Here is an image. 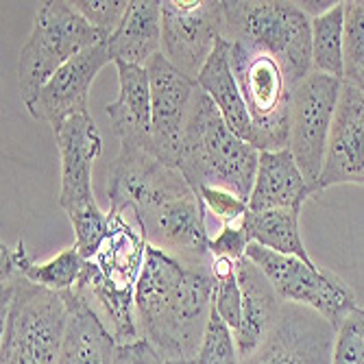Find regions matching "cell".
<instances>
[{
    "label": "cell",
    "instance_id": "obj_13",
    "mask_svg": "<svg viewBox=\"0 0 364 364\" xmlns=\"http://www.w3.org/2000/svg\"><path fill=\"white\" fill-rule=\"evenodd\" d=\"M55 140L61 161L59 208L70 218L98 205L92 192V166L103 151V138L87 114L73 116L55 129Z\"/></svg>",
    "mask_w": 364,
    "mask_h": 364
},
{
    "label": "cell",
    "instance_id": "obj_33",
    "mask_svg": "<svg viewBox=\"0 0 364 364\" xmlns=\"http://www.w3.org/2000/svg\"><path fill=\"white\" fill-rule=\"evenodd\" d=\"M114 364H164V360L146 341L140 338L129 345H118Z\"/></svg>",
    "mask_w": 364,
    "mask_h": 364
},
{
    "label": "cell",
    "instance_id": "obj_7",
    "mask_svg": "<svg viewBox=\"0 0 364 364\" xmlns=\"http://www.w3.org/2000/svg\"><path fill=\"white\" fill-rule=\"evenodd\" d=\"M247 257L267 275L284 304L304 306L318 312L334 329L358 308L355 292L334 271L304 262L292 255H282L255 242L249 245Z\"/></svg>",
    "mask_w": 364,
    "mask_h": 364
},
{
    "label": "cell",
    "instance_id": "obj_5",
    "mask_svg": "<svg viewBox=\"0 0 364 364\" xmlns=\"http://www.w3.org/2000/svg\"><path fill=\"white\" fill-rule=\"evenodd\" d=\"M109 40L103 31L94 28L73 3L53 0L44 3L33 20L31 36L18 59V87L26 105L73 57L90 46Z\"/></svg>",
    "mask_w": 364,
    "mask_h": 364
},
{
    "label": "cell",
    "instance_id": "obj_14",
    "mask_svg": "<svg viewBox=\"0 0 364 364\" xmlns=\"http://www.w3.org/2000/svg\"><path fill=\"white\" fill-rule=\"evenodd\" d=\"M364 177V90L343 83L341 101L329 131L318 192Z\"/></svg>",
    "mask_w": 364,
    "mask_h": 364
},
{
    "label": "cell",
    "instance_id": "obj_16",
    "mask_svg": "<svg viewBox=\"0 0 364 364\" xmlns=\"http://www.w3.org/2000/svg\"><path fill=\"white\" fill-rule=\"evenodd\" d=\"M238 282L242 290V323L234 338L240 360H247L269 338L284 301L249 257L238 262Z\"/></svg>",
    "mask_w": 364,
    "mask_h": 364
},
{
    "label": "cell",
    "instance_id": "obj_34",
    "mask_svg": "<svg viewBox=\"0 0 364 364\" xmlns=\"http://www.w3.org/2000/svg\"><path fill=\"white\" fill-rule=\"evenodd\" d=\"M164 364H196L194 360H179V362H164Z\"/></svg>",
    "mask_w": 364,
    "mask_h": 364
},
{
    "label": "cell",
    "instance_id": "obj_32",
    "mask_svg": "<svg viewBox=\"0 0 364 364\" xmlns=\"http://www.w3.org/2000/svg\"><path fill=\"white\" fill-rule=\"evenodd\" d=\"M33 264V257L28 255L24 240H18L16 247L0 245V282H9L16 277H26V271Z\"/></svg>",
    "mask_w": 364,
    "mask_h": 364
},
{
    "label": "cell",
    "instance_id": "obj_30",
    "mask_svg": "<svg viewBox=\"0 0 364 364\" xmlns=\"http://www.w3.org/2000/svg\"><path fill=\"white\" fill-rule=\"evenodd\" d=\"M198 196H201V201L205 205V212L214 214L223 225L245 223L251 212L245 198L220 188H201L198 190Z\"/></svg>",
    "mask_w": 364,
    "mask_h": 364
},
{
    "label": "cell",
    "instance_id": "obj_2",
    "mask_svg": "<svg viewBox=\"0 0 364 364\" xmlns=\"http://www.w3.org/2000/svg\"><path fill=\"white\" fill-rule=\"evenodd\" d=\"M257 161L259 151L227 127L212 98L198 87L192 98L177 164L186 181L196 194L201 188H220L249 203Z\"/></svg>",
    "mask_w": 364,
    "mask_h": 364
},
{
    "label": "cell",
    "instance_id": "obj_19",
    "mask_svg": "<svg viewBox=\"0 0 364 364\" xmlns=\"http://www.w3.org/2000/svg\"><path fill=\"white\" fill-rule=\"evenodd\" d=\"M229 55H231V44L220 38L208 63L203 65L201 75L196 77V83L212 98V103L218 107L227 127L238 138L255 146V127L249 116L242 92L238 87V81L234 77V70H231Z\"/></svg>",
    "mask_w": 364,
    "mask_h": 364
},
{
    "label": "cell",
    "instance_id": "obj_26",
    "mask_svg": "<svg viewBox=\"0 0 364 364\" xmlns=\"http://www.w3.org/2000/svg\"><path fill=\"white\" fill-rule=\"evenodd\" d=\"M332 364H364V308H355L336 327Z\"/></svg>",
    "mask_w": 364,
    "mask_h": 364
},
{
    "label": "cell",
    "instance_id": "obj_15",
    "mask_svg": "<svg viewBox=\"0 0 364 364\" xmlns=\"http://www.w3.org/2000/svg\"><path fill=\"white\" fill-rule=\"evenodd\" d=\"M299 164L294 161L290 149L282 151H262L257 161V175L253 192L249 196L251 212L269 210H299L312 196Z\"/></svg>",
    "mask_w": 364,
    "mask_h": 364
},
{
    "label": "cell",
    "instance_id": "obj_24",
    "mask_svg": "<svg viewBox=\"0 0 364 364\" xmlns=\"http://www.w3.org/2000/svg\"><path fill=\"white\" fill-rule=\"evenodd\" d=\"M345 7V81L364 90V0H347Z\"/></svg>",
    "mask_w": 364,
    "mask_h": 364
},
{
    "label": "cell",
    "instance_id": "obj_6",
    "mask_svg": "<svg viewBox=\"0 0 364 364\" xmlns=\"http://www.w3.org/2000/svg\"><path fill=\"white\" fill-rule=\"evenodd\" d=\"M229 61L255 127V149H288L292 87L282 65L269 53L240 42L231 44Z\"/></svg>",
    "mask_w": 364,
    "mask_h": 364
},
{
    "label": "cell",
    "instance_id": "obj_23",
    "mask_svg": "<svg viewBox=\"0 0 364 364\" xmlns=\"http://www.w3.org/2000/svg\"><path fill=\"white\" fill-rule=\"evenodd\" d=\"M83 267L85 257L73 245L46 262H33L26 271V279L53 292H68L79 284Z\"/></svg>",
    "mask_w": 364,
    "mask_h": 364
},
{
    "label": "cell",
    "instance_id": "obj_35",
    "mask_svg": "<svg viewBox=\"0 0 364 364\" xmlns=\"http://www.w3.org/2000/svg\"><path fill=\"white\" fill-rule=\"evenodd\" d=\"M362 183H364V177H362Z\"/></svg>",
    "mask_w": 364,
    "mask_h": 364
},
{
    "label": "cell",
    "instance_id": "obj_21",
    "mask_svg": "<svg viewBox=\"0 0 364 364\" xmlns=\"http://www.w3.org/2000/svg\"><path fill=\"white\" fill-rule=\"evenodd\" d=\"M301 212L299 210H269V212H249L247 231L251 242L282 253L292 255L304 262H314L301 238Z\"/></svg>",
    "mask_w": 364,
    "mask_h": 364
},
{
    "label": "cell",
    "instance_id": "obj_17",
    "mask_svg": "<svg viewBox=\"0 0 364 364\" xmlns=\"http://www.w3.org/2000/svg\"><path fill=\"white\" fill-rule=\"evenodd\" d=\"M118 98L107 105V118L120 144L140 146L151 153V83L142 65L116 63Z\"/></svg>",
    "mask_w": 364,
    "mask_h": 364
},
{
    "label": "cell",
    "instance_id": "obj_22",
    "mask_svg": "<svg viewBox=\"0 0 364 364\" xmlns=\"http://www.w3.org/2000/svg\"><path fill=\"white\" fill-rule=\"evenodd\" d=\"M345 7L336 3L329 11L312 18V70L345 81Z\"/></svg>",
    "mask_w": 364,
    "mask_h": 364
},
{
    "label": "cell",
    "instance_id": "obj_28",
    "mask_svg": "<svg viewBox=\"0 0 364 364\" xmlns=\"http://www.w3.org/2000/svg\"><path fill=\"white\" fill-rule=\"evenodd\" d=\"M134 0H77L75 9L98 31L109 38L124 20Z\"/></svg>",
    "mask_w": 364,
    "mask_h": 364
},
{
    "label": "cell",
    "instance_id": "obj_25",
    "mask_svg": "<svg viewBox=\"0 0 364 364\" xmlns=\"http://www.w3.org/2000/svg\"><path fill=\"white\" fill-rule=\"evenodd\" d=\"M196 364H242L234 332L227 327V323L216 314L212 306V316L205 329V336L194 360Z\"/></svg>",
    "mask_w": 364,
    "mask_h": 364
},
{
    "label": "cell",
    "instance_id": "obj_9",
    "mask_svg": "<svg viewBox=\"0 0 364 364\" xmlns=\"http://www.w3.org/2000/svg\"><path fill=\"white\" fill-rule=\"evenodd\" d=\"M223 0H161V53L196 81L223 38Z\"/></svg>",
    "mask_w": 364,
    "mask_h": 364
},
{
    "label": "cell",
    "instance_id": "obj_3",
    "mask_svg": "<svg viewBox=\"0 0 364 364\" xmlns=\"http://www.w3.org/2000/svg\"><path fill=\"white\" fill-rule=\"evenodd\" d=\"M0 364H59L70 316L65 292L26 277L0 282Z\"/></svg>",
    "mask_w": 364,
    "mask_h": 364
},
{
    "label": "cell",
    "instance_id": "obj_1",
    "mask_svg": "<svg viewBox=\"0 0 364 364\" xmlns=\"http://www.w3.org/2000/svg\"><path fill=\"white\" fill-rule=\"evenodd\" d=\"M212 306L210 269H192L155 247L146 249L136 286L138 332L164 362L196 360Z\"/></svg>",
    "mask_w": 364,
    "mask_h": 364
},
{
    "label": "cell",
    "instance_id": "obj_4",
    "mask_svg": "<svg viewBox=\"0 0 364 364\" xmlns=\"http://www.w3.org/2000/svg\"><path fill=\"white\" fill-rule=\"evenodd\" d=\"M223 40L269 53L294 87L312 73V18L301 3L223 0Z\"/></svg>",
    "mask_w": 364,
    "mask_h": 364
},
{
    "label": "cell",
    "instance_id": "obj_29",
    "mask_svg": "<svg viewBox=\"0 0 364 364\" xmlns=\"http://www.w3.org/2000/svg\"><path fill=\"white\" fill-rule=\"evenodd\" d=\"M214 310L227 323L231 332H236L242 323V290L238 282V269L227 277L214 279Z\"/></svg>",
    "mask_w": 364,
    "mask_h": 364
},
{
    "label": "cell",
    "instance_id": "obj_31",
    "mask_svg": "<svg viewBox=\"0 0 364 364\" xmlns=\"http://www.w3.org/2000/svg\"><path fill=\"white\" fill-rule=\"evenodd\" d=\"M251 245L247 220L238 225H223L220 231L210 238V253L212 257H229L234 262H240L247 257V249Z\"/></svg>",
    "mask_w": 364,
    "mask_h": 364
},
{
    "label": "cell",
    "instance_id": "obj_10",
    "mask_svg": "<svg viewBox=\"0 0 364 364\" xmlns=\"http://www.w3.org/2000/svg\"><path fill=\"white\" fill-rule=\"evenodd\" d=\"M144 68L151 83V153L159 161L177 168L183 131L198 83L177 70L164 53H157Z\"/></svg>",
    "mask_w": 364,
    "mask_h": 364
},
{
    "label": "cell",
    "instance_id": "obj_12",
    "mask_svg": "<svg viewBox=\"0 0 364 364\" xmlns=\"http://www.w3.org/2000/svg\"><path fill=\"white\" fill-rule=\"evenodd\" d=\"M114 63L107 40L85 48L53 75V79L24 105L28 114L59 129L73 116H87L90 87L105 65Z\"/></svg>",
    "mask_w": 364,
    "mask_h": 364
},
{
    "label": "cell",
    "instance_id": "obj_8",
    "mask_svg": "<svg viewBox=\"0 0 364 364\" xmlns=\"http://www.w3.org/2000/svg\"><path fill=\"white\" fill-rule=\"evenodd\" d=\"M343 83V79L312 70L301 83L292 87L288 149L294 155V161L299 164L312 192H318L327 140L341 101Z\"/></svg>",
    "mask_w": 364,
    "mask_h": 364
},
{
    "label": "cell",
    "instance_id": "obj_18",
    "mask_svg": "<svg viewBox=\"0 0 364 364\" xmlns=\"http://www.w3.org/2000/svg\"><path fill=\"white\" fill-rule=\"evenodd\" d=\"M65 299L70 316L59 364H114L118 343L103 318L81 292L68 290Z\"/></svg>",
    "mask_w": 364,
    "mask_h": 364
},
{
    "label": "cell",
    "instance_id": "obj_20",
    "mask_svg": "<svg viewBox=\"0 0 364 364\" xmlns=\"http://www.w3.org/2000/svg\"><path fill=\"white\" fill-rule=\"evenodd\" d=\"M114 63L144 65L161 53V3L157 0H134L107 40Z\"/></svg>",
    "mask_w": 364,
    "mask_h": 364
},
{
    "label": "cell",
    "instance_id": "obj_27",
    "mask_svg": "<svg viewBox=\"0 0 364 364\" xmlns=\"http://www.w3.org/2000/svg\"><path fill=\"white\" fill-rule=\"evenodd\" d=\"M70 225L75 229V247L85 259H92L107 236V214L96 205L70 216Z\"/></svg>",
    "mask_w": 364,
    "mask_h": 364
},
{
    "label": "cell",
    "instance_id": "obj_11",
    "mask_svg": "<svg viewBox=\"0 0 364 364\" xmlns=\"http://www.w3.org/2000/svg\"><path fill=\"white\" fill-rule=\"evenodd\" d=\"M334 325L318 312L284 304L264 345L242 364H332Z\"/></svg>",
    "mask_w": 364,
    "mask_h": 364
}]
</instances>
